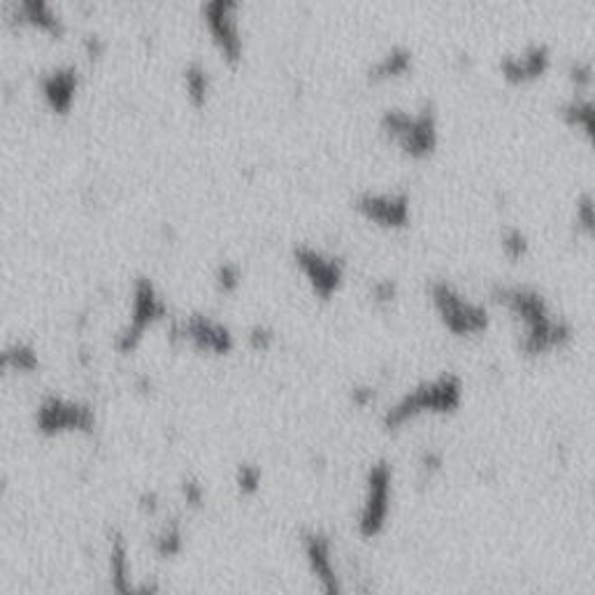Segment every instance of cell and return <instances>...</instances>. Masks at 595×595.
<instances>
[{
    "instance_id": "obj_1",
    "label": "cell",
    "mask_w": 595,
    "mask_h": 595,
    "mask_svg": "<svg viewBox=\"0 0 595 595\" xmlns=\"http://www.w3.org/2000/svg\"><path fill=\"white\" fill-rule=\"evenodd\" d=\"M493 301L500 302L519 323V347L528 356H544L568 347L572 323L556 317L540 289L530 284H496Z\"/></svg>"
},
{
    "instance_id": "obj_2",
    "label": "cell",
    "mask_w": 595,
    "mask_h": 595,
    "mask_svg": "<svg viewBox=\"0 0 595 595\" xmlns=\"http://www.w3.org/2000/svg\"><path fill=\"white\" fill-rule=\"evenodd\" d=\"M463 403V382L456 375H440L431 382L419 384L416 388L400 395L386 412H384V428L398 431L407 421L421 414H451Z\"/></svg>"
},
{
    "instance_id": "obj_3",
    "label": "cell",
    "mask_w": 595,
    "mask_h": 595,
    "mask_svg": "<svg viewBox=\"0 0 595 595\" xmlns=\"http://www.w3.org/2000/svg\"><path fill=\"white\" fill-rule=\"evenodd\" d=\"M379 128L410 159H428L440 143L437 112L431 103H421L416 109L386 107L379 116Z\"/></svg>"
},
{
    "instance_id": "obj_4",
    "label": "cell",
    "mask_w": 595,
    "mask_h": 595,
    "mask_svg": "<svg viewBox=\"0 0 595 595\" xmlns=\"http://www.w3.org/2000/svg\"><path fill=\"white\" fill-rule=\"evenodd\" d=\"M431 305L437 311L440 321L453 335H477L488 328V310L484 302L469 301L468 295L449 279H431L428 282Z\"/></svg>"
},
{
    "instance_id": "obj_5",
    "label": "cell",
    "mask_w": 595,
    "mask_h": 595,
    "mask_svg": "<svg viewBox=\"0 0 595 595\" xmlns=\"http://www.w3.org/2000/svg\"><path fill=\"white\" fill-rule=\"evenodd\" d=\"M168 314L163 295L149 274H137L131 286V310L126 323L119 328L115 338V347L119 351H133L143 339L144 330L153 321H159Z\"/></svg>"
},
{
    "instance_id": "obj_6",
    "label": "cell",
    "mask_w": 595,
    "mask_h": 595,
    "mask_svg": "<svg viewBox=\"0 0 595 595\" xmlns=\"http://www.w3.org/2000/svg\"><path fill=\"white\" fill-rule=\"evenodd\" d=\"M240 3L235 0H208L200 5V17L214 47L228 66H237L245 56V38L240 26Z\"/></svg>"
},
{
    "instance_id": "obj_7",
    "label": "cell",
    "mask_w": 595,
    "mask_h": 595,
    "mask_svg": "<svg viewBox=\"0 0 595 595\" xmlns=\"http://www.w3.org/2000/svg\"><path fill=\"white\" fill-rule=\"evenodd\" d=\"M394 497V468L386 460L370 465L366 477L361 512H358V533L366 537L379 535L386 528L388 512Z\"/></svg>"
},
{
    "instance_id": "obj_8",
    "label": "cell",
    "mask_w": 595,
    "mask_h": 595,
    "mask_svg": "<svg viewBox=\"0 0 595 595\" xmlns=\"http://www.w3.org/2000/svg\"><path fill=\"white\" fill-rule=\"evenodd\" d=\"M291 256L305 279L310 282L311 291L328 301L330 295L339 291L344 282V261L335 254H328L310 242H295L291 246Z\"/></svg>"
},
{
    "instance_id": "obj_9",
    "label": "cell",
    "mask_w": 595,
    "mask_h": 595,
    "mask_svg": "<svg viewBox=\"0 0 595 595\" xmlns=\"http://www.w3.org/2000/svg\"><path fill=\"white\" fill-rule=\"evenodd\" d=\"M170 338L184 339L198 349L214 351V354H228L235 347L233 330L224 321L202 314V311H193V314L175 319L170 323Z\"/></svg>"
},
{
    "instance_id": "obj_10",
    "label": "cell",
    "mask_w": 595,
    "mask_h": 595,
    "mask_svg": "<svg viewBox=\"0 0 595 595\" xmlns=\"http://www.w3.org/2000/svg\"><path fill=\"white\" fill-rule=\"evenodd\" d=\"M354 209L363 218L384 228H404L412 218V198L407 191H377L366 189L356 193Z\"/></svg>"
},
{
    "instance_id": "obj_11",
    "label": "cell",
    "mask_w": 595,
    "mask_h": 595,
    "mask_svg": "<svg viewBox=\"0 0 595 595\" xmlns=\"http://www.w3.org/2000/svg\"><path fill=\"white\" fill-rule=\"evenodd\" d=\"M38 431L42 432H66V431H84L88 432L96 426V414L91 404L79 403V400H68L63 395H47L38 404L35 414Z\"/></svg>"
},
{
    "instance_id": "obj_12",
    "label": "cell",
    "mask_w": 595,
    "mask_h": 595,
    "mask_svg": "<svg viewBox=\"0 0 595 595\" xmlns=\"http://www.w3.org/2000/svg\"><path fill=\"white\" fill-rule=\"evenodd\" d=\"M552 68V50L546 42H530L521 51L503 54L497 70L509 84H528L542 79Z\"/></svg>"
},
{
    "instance_id": "obj_13",
    "label": "cell",
    "mask_w": 595,
    "mask_h": 595,
    "mask_svg": "<svg viewBox=\"0 0 595 595\" xmlns=\"http://www.w3.org/2000/svg\"><path fill=\"white\" fill-rule=\"evenodd\" d=\"M79 68L70 60L66 63H56V66L47 68L38 75V87L42 93L44 103L54 109L56 115H66L70 112L75 96L79 91Z\"/></svg>"
},
{
    "instance_id": "obj_14",
    "label": "cell",
    "mask_w": 595,
    "mask_h": 595,
    "mask_svg": "<svg viewBox=\"0 0 595 595\" xmlns=\"http://www.w3.org/2000/svg\"><path fill=\"white\" fill-rule=\"evenodd\" d=\"M10 17L17 23H28V26H35L44 33L60 38L66 33V22L59 14L54 5L44 3V0H19V3H12L10 5Z\"/></svg>"
},
{
    "instance_id": "obj_15",
    "label": "cell",
    "mask_w": 595,
    "mask_h": 595,
    "mask_svg": "<svg viewBox=\"0 0 595 595\" xmlns=\"http://www.w3.org/2000/svg\"><path fill=\"white\" fill-rule=\"evenodd\" d=\"M412 68H414V51H412V47H407V44L398 42L391 44L386 51H382L377 59L372 60L366 70V77L367 82L377 84L386 82V79L404 77L407 72H412Z\"/></svg>"
},
{
    "instance_id": "obj_16",
    "label": "cell",
    "mask_w": 595,
    "mask_h": 595,
    "mask_svg": "<svg viewBox=\"0 0 595 595\" xmlns=\"http://www.w3.org/2000/svg\"><path fill=\"white\" fill-rule=\"evenodd\" d=\"M558 116L565 126L581 133L595 152V98H590L589 93H572L568 100L561 103Z\"/></svg>"
},
{
    "instance_id": "obj_17",
    "label": "cell",
    "mask_w": 595,
    "mask_h": 595,
    "mask_svg": "<svg viewBox=\"0 0 595 595\" xmlns=\"http://www.w3.org/2000/svg\"><path fill=\"white\" fill-rule=\"evenodd\" d=\"M305 553L310 558L311 568L319 577L323 579V593L326 595H342L338 584V574L333 570V562H330V542L321 533H307L305 535Z\"/></svg>"
},
{
    "instance_id": "obj_18",
    "label": "cell",
    "mask_w": 595,
    "mask_h": 595,
    "mask_svg": "<svg viewBox=\"0 0 595 595\" xmlns=\"http://www.w3.org/2000/svg\"><path fill=\"white\" fill-rule=\"evenodd\" d=\"M181 87H184L186 100L193 107H205L212 96V75H209L208 66L198 59L186 60L181 66Z\"/></svg>"
},
{
    "instance_id": "obj_19",
    "label": "cell",
    "mask_w": 595,
    "mask_h": 595,
    "mask_svg": "<svg viewBox=\"0 0 595 595\" xmlns=\"http://www.w3.org/2000/svg\"><path fill=\"white\" fill-rule=\"evenodd\" d=\"M40 366L38 351L31 342H10L3 351V367L7 370H22V372H31Z\"/></svg>"
},
{
    "instance_id": "obj_20",
    "label": "cell",
    "mask_w": 595,
    "mask_h": 595,
    "mask_svg": "<svg viewBox=\"0 0 595 595\" xmlns=\"http://www.w3.org/2000/svg\"><path fill=\"white\" fill-rule=\"evenodd\" d=\"M574 228L584 237H595V196L590 191H581L574 200Z\"/></svg>"
},
{
    "instance_id": "obj_21",
    "label": "cell",
    "mask_w": 595,
    "mask_h": 595,
    "mask_svg": "<svg viewBox=\"0 0 595 595\" xmlns=\"http://www.w3.org/2000/svg\"><path fill=\"white\" fill-rule=\"evenodd\" d=\"M500 249H503V254L509 261H521L530 252V237L519 226H507L500 233Z\"/></svg>"
},
{
    "instance_id": "obj_22",
    "label": "cell",
    "mask_w": 595,
    "mask_h": 595,
    "mask_svg": "<svg viewBox=\"0 0 595 595\" xmlns=\"http://www.w3.org/2000/svg\"><path fill=\"white\" fill-rule=\"evenodd\" d=\"M212 279L218 293H235L242 284L240 263L228 261V258H226V261H218L217 265H214Z\"/></svg>"
},
{
    "instance_id": "obj_23",
    "label": "cell",
    "mask_w": 595,
    "mask_h": 595,
    "mask_svg": "<svg viewBox=\"0 0 595 595\" xmlns=\"http://www.w3.org/2000/svg\"><path fill=\"white\" fill-rule=\"evenodd\" d=\"M568 79L572 84L574 93H589V88L595 82V68L590 60L574 59L568 66Z\"/></svg>"
},
{
    "instance_id": "obj_24",
    "label": "cell",
    "mask_w": 595,
    "mask_h": 595,
    "mask_svg": "<svg viewBox=\"0 0 595 595\" xmlns=\"http://www.w3.org/2000/svg\"><path fill=\"white\" fill-rule=\"evenodd\" d=\"M398 282L391 277H382V279H375L370 284V298L375 305H391V302L398 298Z\"/></svg>"
},
{
    "instance_id": "obj_25",
    "label": "cell",
    "mask_w": 595,
    "mask_h": 595,
    "mask_svg": "<svg viewBox=\"0 0 595 595\" xmlns=\"http://www.w3.org/2000/svg\"><path fill=\"white\" fill-rule=\"evenodd\" d=\"M156 546L161 553H177L181 549V528L177 521L165 524L156 535Z\"/></svg>"
},
{
    "instance_id": "obj_26",
    "label": "cell",
    "mask_w": 595,
    "mask_h": 595,
    "mask_svg": "<svg viewBox=\"0 0 595 595\" xmlns=\"http://www.w3.org/2000/svg\"><path fill=\"white\" fill-rule=\"evenodd\" d=\"M235 481H237V488L242 493H254L261 484V469L256 465H237V472H235Z\"/></svg>"
},
{
    "instance_id": "obj_27",
    "label": "cell",
    "mask_w": 595,
    "mask_h": 595,
    "mask_svg": "<svg viewBox=\"0 0 595 595\" xmlns=\"http://www.w3.org/2000/svg\"><path fill=\"white\" fill-rule=\"evenodd\" d=\"M246 339L252 344L254 349H268L270 344L274 342V330L268 323H254L246 333Z\"/></svg>"
},
{
    "instance_id": "obj_28",
    "label": "cell",
    "mask_w": 595,
    "mask_h": 595,
    "mask_svg": "<svg viewBox=\"0 0 595 595\" xmlns=\"http://www.w3.org/2000/svg\"><path fill=\"white\" fill-rule=\"evenodd\" d=\"M82 50L91 60L100 59V56L107 51V42H105V38H100L98 33H87L82 38Z\"/></svg>"
},
{
    "instance_id": "obj_29",
    "label": "cell",
    "mask_w": 595,
    "mask_h": 595,
    "mask_svg": "<svg viewBox=\"0 0 595 595\" xmlns=\"http://www.w3.org/2000/svg\"><path fill=\"white\" fill-rule=\"evenodd\" d=\"M181 491H184L186 503H189V505H200L202 487L198 484L196 479H184V484H181Z\"/></svg>"
}]
</instances>
